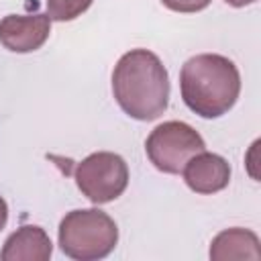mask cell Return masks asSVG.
<instances>
[{"mask_svg":"<svg viewBox=\"0 0 261 261\" xmlns=\"http://www.w3.org/2000/svg\"><path fill=\"white\" fill-rule=\"evenodd\" d=\"M112 94L130 118L155 120L169 104L167 69L153 51L130 49L114 65Z\"/></svg>","mask_w":261,"mask_h":261,"instance_id":"6da1fadb","label":"cell"},{"mask_svg":"<svg viewBox=\"0 0 261 261\" xmlns=\"http://www.w3.org/2000/svg\"><path fill=\"white\" fill-rule=\"evenodd\" d=\"M179 90L192 112L202 118H218L234 106L241 94V73L228 57L200 53L181 65Z\"/></svg>","mask_w":261,"mask_h":261,"instance_id":"7a4b0ae2","label":"cell"},{"mask_svg":"<svg viewBox=\"0 0 261 261\" xmlns=\"http://www.w3.org/2000/svg\"><path fill=\"white\" fill-rule=\"evenodd\" d=\"M59 247L77 261H96L108 257L118 243V226L110 214L98 208L67 212L59 222Z\"/></svg>","mask_w":261,"mask_h":261,"instance_id":"3957f363","label":"cell"},{"mask_svg":"<svg viewBox=\"0 0 261 261\" xmlns=\"http://www.w3.org/2000/svg\"><path fill=\"white\" fill-rule=\"evenodd\" d=\"M206 149L200 133L181 120H167L151 130L145 141L149 161L163 173H179L184 165Z\"/></svg>","mask_w":261,"mask_h":261,"instance_id":"277c9868","label":"cell"},{"mask_svg":"<svg viewBox=\"0 0 261 261\" xmlns=\"http://www.w3.org/2000/svg\"><path fill=\"white\" fill-rule=\"evenodd\" d=\"M75 184L90 202L108 204L126 190L128 165L116 153H92L75 165Z\"/></svg>","mask_w":261,"mask_h":261,"instance_id":"5b68a950","label":"cell"},{"mask_svg":"<svg viewBox=\"0 0 261 261\" xmlns=\"http://www.w3.org/2000/svg\"><path fill=\"white\" fill-rule=\"evenodd\" d=\"M51 33L47 14H8L0 20V43L14 53H31L43 47Z\"/></svg>","mask_w":261,"mask_h":261,"instance_id":"8992f818","label":"cell"},{"mask_svg":"<svg viewBox=\"0 0 261 261\" xmlns=\"http://www.w3.org/2000/svg\"><path fill=\"white\" fill-rule=\"evenodd\" d=\"M184 179L196 194H216L230 181V165L224 157L208 151L196 153L181 169Z\"/></svg>","mask_w":261,"mask_h":261,"instance_id":"52a82bcc","label":"cell"},{"mask_svg":"<svg viewBox=\"0 0 261 261\" xmlns=\"http://www.w3.org/2000/svg\"><path fill=\"white\" fill-rule=\"evenodd\" d=\"M53 253V245L49 234L37 226V224H27L14 230L2 251L0 259L2 261H47Z\"/></svg>","mask_w":261,"mask_h":261,"instance_id":"ba28073f","label":"cell"},{"mask_svg":"<svg viewBox=\"0 0 261 261\" xmlns=\"http://www.w3.org/2000/svg\"><path fill=\"white\" fill-rule=\"evenodd\" d=\"M210 259L226 261V259H261L259 237L247 228H228L218 232L210 243Z\"/></svg>","mask_w":261,"mask_h":261,"instance_id":"9c48e42d","label":"cell"},{"mask_svg":"<svg viewBox=\"0 0 261 261\" xmlns=\"http://www.w3.org/2000/svg\"><path fill=\"white\" fill-rule=\"evenodd\" d=\"M92 0H47V16L57 22H67L86 12Z\"/></svg>","mask_w":261,"mask_h":261,"instance_id":"30bf717a","label":"cell"},{"mask_svg":"<svg viewBox=\"0 0 261 261\" xmlns=\"http://www.w3.org/2000/svg\"><path fill=\"white\" fill-rule=\"evenodd\" d=\"M212 0H161L163 6L175 12H200L204 10Z\"/></svg>","mask_w":261,"mask_h":261,"instance_id":"8fae6325","label":"cell"},{"mask_svg":"<svg viewBox=\"0 0 261 261\" xmlns=\"http://www.w3.org/2000/svg\"><path fill=\"white\" fill-rule=\"evenodd\" d=\"M6 222H8V204H6V200L0 196V230L6 226Z\"/></svg>","mask_w":261,"mask_h":261,"instance_id":"7c38bea8","label":"cell"},{"mask_svg":"<svg viewBox=\"0 0 261 261\" xmlns=\"http://www.w3.org/2000/svg\"><path fill=\"white\" fill-rule=\"evenodd\" d=\"M226 4H230V6H234V8H241V6H247V4H253V2H257V0H224Z\"/></svg>","mask_w":261,"mask_h":261,"instance_id":"4fadbf2b","label":"cell"}]
</instances>
